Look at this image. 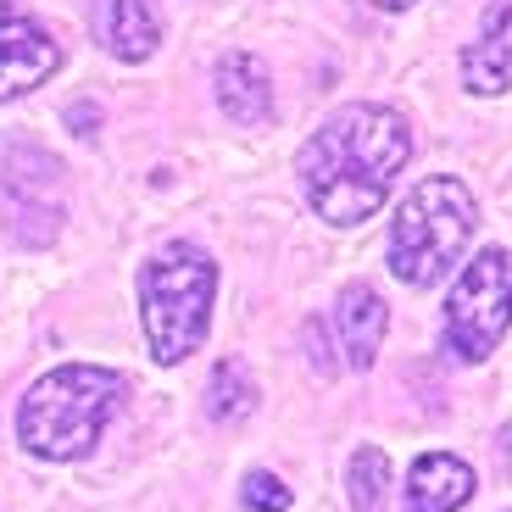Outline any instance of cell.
Segmentation results:
<instances>
[{"instance_id": "7c38bea8", "label": "cell", "mask_w": 512, "mask_h": 512, "mask_svg": "<svg viewBox=\"0 0 512 512\" xmlns=\"http://www.w3.org/2000/svg\"><path fill=\"white\" fill-rule=\"evenodd\" d=\"M218 106L234 123H268L273 117V90H268V67L251 51H229L218 62Z\"/></svg>"}, {"instance_id": "ba28073f", "label": "cell", "mask_w": 512, "mask_h": 512, "mask_svg": "<svg viewBox=\"0 0 512 512\" xmlns=\"http://www.w3.org/2000/svg\"><path fill=\"white\" fill-rule=\"evenodd\" d=\"M329 329H334V351H340L346 368H373V357L384 346V329H390V307L368 284H346L329 312Z\"/></svg>"}, {"instance_id": "3957f363", "label": "cell", "mask_w": 512, "mask_h": 512, "mask_svg": "<svg viewBox=\"0 0 512 512\" xmlns=\"http://www.w3.org/2000/svg\"><path fill=\"white\" fill-rule=\"evenodd\" d=\"M212 295H218V262L190 240H173L140 268V312L151 334V357L162 368L195 357L212 323Z\"/></svg>"}, {"instance_id": "52a82bcc", "label": "cell", "mask_w": 512, "mask_h": 512, "mask_svg": "<svg viewBox=\"0 0 512 512\" xmlns=\"http://www.w3.org/2000/svg\"><path fill=\"white\" fill-rule=\"evenodd\" d=\"M56 67H62V45L51 39V28L28 17L23 6L0 0V101L39 90Z\"/></svg>"}, {"instance_id": "9a60e30c", "label": "cell", "mask_w": 512, "mask_h": 512, "mask_svg": "<svg viewBox=\"0 0 512 512\" xmlns=\"http://www.w3.org/2000/svg\"><path fill=\"white\" fill-rule=\"evenodd\" d=\"M290 490H284V479L279 474H262V468H256V474H245V507L251 512H290Z\"/></svg>"}, {"instance_id": "30bf717a", "label": "cell", "mask_w": 512, "mask_h": 512, "mask_svg": "<svg viewBox=\"0 0 512 512\" xmlns=\"http://www.w3.org/2000/svg\"><path fill=\"white\" fill-rule=\"evenodd\" d=\"M95 39L123 62H145L162 45V17L151 0H95Z\"/></svg>"}, {"instance_id": "2e32d148", "label": "cell", "mask_w": 512, "mask_h": 512, "mask_svg": "<svg viewBox=\"0 0 512 512\" xmlns=\"http://www.w3.org/2000/svg\"><path fill=\"white\" fill-rule=\"evenodd\" d=\"M373 6H379V12H407L412 0H373Z\"/></svg>"}, {"instance_id": "7a4b0ae2", "label": "cell", "mask_w": 512, "mask_h": 512, "mask_svg": "<svg viewBox=\"0 0 512 512\" xmlns=\"http://www.w3.org/2000/svg\"><path fill=\"white\" fill-rule=\"evenodd\" d=\"M128 396V379L101 362H67L51 368L17 407V435L34 457L45 462H73L101 440L106 418L117 412V401Z\"/></svg>"}, {"instance_id": "9c48e42d", "label": "cell", "mask_w": 512, "mask_h": 512, "mask_svg": "<svg viewBox=\"0 0 512 512\" xmlns=\"http://www.w3.org/2000/svg\"><path fill=\"white\" fill-rule=\"evenodd\" d=\"M462 84L474 95H501L512 84V0L490 6L479 39L462 51Z\"/></svg>"}, {"instance_id": "8992f818", "label": "cell", "mask_w": 512, "mask_h": 512, "mask_svg": "<svg viewBox=\"0 0 512 512\" xmlns=\"http://www.w3.org/2000/svg\"><path fill=\"white\" fill-rule=\"evenodd\" d=\"M0 229L17 245H45L62 229V162L28 140H0Z\"/></svg>"}, {"instance_id": "277c9868", "label": "cell", "mask_w": 512, "mask_h": 512, "mask_svg": "<svg viewBox=\"0 0 512 512\" xmlns=\"http://www.w3.org/2000/svg\"><path fill=\"white\" fill-rule=\"evenodd\" d=\"M479 229V206L462 179H423L390 223V273L401 284H435L446 268H457L468 240Z\"/></svg>"}, {"instance_id": "8fae6325", "label": "cell", "mask_w": 512, "mask_h": 512, "mask_svg": "<svg viewBox=\"0 0 512 512\" xmlns=\"http://www.w3.org/2000/svg\"><path fill=\"white\" fill-rule=\"evenodd\" d=\"M474 496V468L451 451H429L412 462L407 474V507L412 512H457L462 501Z\"/></svg>"}, {"instance_id": "6da1fadb", "label": "cell", "mask_w": 512, "mask_h": 512, "mask_svg": "<svg viewBox=\"0 0 512 512\" xmlns=\"http://www.w3.org/2000/svg\"><path fill=\"white\" fill-rule=\"evenodd\" d=\"M412 156L407 117L390 106H340L301 145V184L323 223L357 229L384 206L396 173Z\"/></svg>"}, {"instance_id": "4fadbf2b", "label": "cell", "mask_w": 512, "mask_h": 512, "mask_svg": "<svg viewBox=\"0 0 512 512\" xmlns=\"http://www.w3.org/2000/svg\"><path fill=\"white\" fill-rule=\"evenodd\" d=\"M206 396H212V418L218 423H240L245 412L256 407V379L245 373V362H218L212 368V384H206Z\"/></svg>"}, {"instance_id": "5bb4252c", "label": "cell", "mask_w": 512, "mask_h": 512, "mask_svg": "<svg viewBox=\"0 0 512 512\" xmlns=\"http://www.w3.org/2000/svg\"><path fill=\"white\" fill-rule=\"evenodd\" d=\"M351 507L357 512H379L384 496H390V457H384L379 446H362L357 457H351Z\"/></svg>"}, {"instance_id": "5b68a950", "label": "cell", "mask_w": 512, "mask_h": 512, "mask_svg": "<svg viewBox=\"0 0 512 512\" xmlns=\"http://www.w3.org/2000/svg\"><path fill=\"white\" fill-rule=\"evenodd\" d=\"M512 323V251H479L446 301V351L462 362H485Z\"/></svg>"}]
</instances>
